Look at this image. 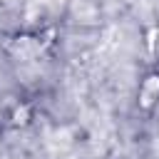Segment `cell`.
Here are the masks:
<instances>
[{
    "label": "cell",
    "mask_w": 159,
    "mask_h": 159,
    "mask_svg": "<svg viewBox=\"0 0 159 159\" xmlns=\"http://www.w3.org/2000/svg\"><path fill=\"white\" fill-rule=\"evenodd\" d=\"M154 92H159V80H157V77H152V82L144 87V104L152 102V94H154Z\"/></svg>",
    "instance_id": "6da1fadb"
}]
</instances>
